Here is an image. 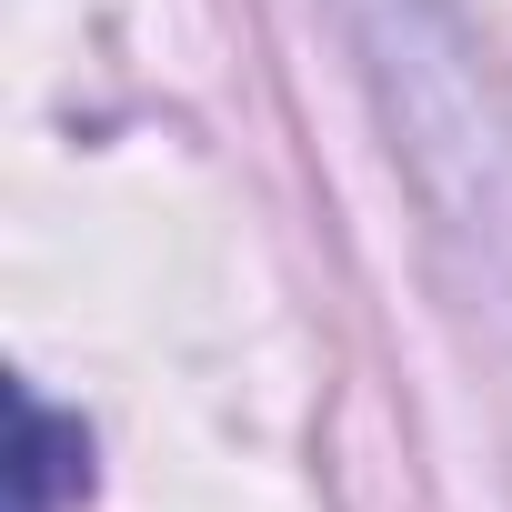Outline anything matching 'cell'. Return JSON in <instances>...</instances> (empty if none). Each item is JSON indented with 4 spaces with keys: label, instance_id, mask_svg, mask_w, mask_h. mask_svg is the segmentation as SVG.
<instances>
[{
    "label": "cell",
    "instance_id": "obj_1",
    "mask_svg": "<svg viewBox=\"0 0 512 512\" xmlns=\"http://www.w3.org/2000/svg\"><path fill=\"white\" fill-rule=\"evenodd\" d=\"M352 21H362V41H372V71H382L392 121L412 131L432 191H442L462 221H482V211H492L502 121H492V101H482V81H472L462 31L432 11V0H352Z\"/></svg>",
    "mask_w": 512,
    "mask_h": 512
},
{
    "label": "cell",
    "instance_id": "obj_2",
    "mask_svg": "<svg viewBox=\"0 0 512 512\" xmlns=\"http://www.w3.org/2000/svg\"><path fill=\"white\" fill-rule=\"evenodd\" d=\"M91 502V432L21 392V452H11V512H81Z\"/></svg>",
    "mask_w": 512,
    "mask_h": 512
}]
</instances>
